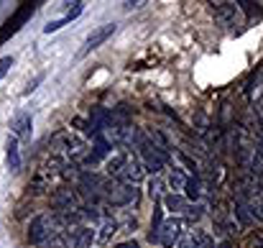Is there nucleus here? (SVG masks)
<instances>
[{
    "instance_id": "4",
    "label": "nucleus",
    "mask_w": 263,
    "mask_h": 248,
    "mask_svg": "<svg viewBox=\"0 0 263 248\" xmlns=\"http://www.w3.org/2000/svg\"><path fill=\"white\" fill-rule=\"evenodd\" d=\"M212 15H215L217 26H222L228 31L240 26V5L238 3H215L212 5Z\"/></svg>"
},
{
    "instance_id": "24",
    "label": "nucleus",
    "mask_w": 263,
    "mask_h": 248,
    "mask_svg": "<svg viewBox=\"0 0 263 248\" xmlns=\"http://www.w3.org/2000/svg\"><path fill=\"white\" fill-rule=\"evenodd\" d=\"M176 156H179V159H181V164L186 166V169H189V171H194V176H199V166H197V162H194V159H192V156H189V154H184V151H179V154H176Z\"/></svg>"
},
{
    "instance_id": "9",
    "label": "nucleus",
    "mask_w": 263,
    "mask_h": 248,
    "mask_svg": "<svg viewBox=\"0 0 263 248\" xmlns=\"http://www.w3.org/2000/svg\"><path fill=\"white\" fill-rule=\"evenodd\" d=\"M31 126H33L31 113H18V115L13 118V123H10V133H13V138H18V141H28V138H31Z\"/></svg>"
},
{
    "instance_id": "10",
    "label": "nucleus",
    "mask_w": 263,
    "mask_h": 248,
    "mask_svg": "<svg viewBox=\"0 0 263 248\" xmlns=\"http://www.w3.org/2000/svg\"><path fill=\"white\" fill-rule=\"evenodd\" d=\"M85 10V3H72V8L62 15V18H57V21H49L46 26H44V33H54V31H59V28H64L67 23H72L80 13Z\"/></svg>"
},
{
    "instance_id": "26",
    "label": "nucleus",
    "mask_w": 263,
    "mask_h": 248,
    "mask_svg": "<svg viewBox=\"0 0 263 248\" xmlns=\"http://www.w3.org/2000/svg\"><path fill=\"white\" fill-rule=\"evenodd\" d=\"M10 67H13V57H3V59H0V80L8 75Z\"/></svg>"
},
{
    "instance_id": "29",
    "label": "nucleus",
    "mask_w": 263,
    "mask_h": 248,
    "mask_svg": "<svg viewBox=\"0 0 263 248\" xmlns=\"http://www.w3.org/2000/svg\"><path fill=\"white\" fill-rule=\"evenodd\" d=\"M115 248H138V243L136 241H125V243H118Z\"/></svg>"
},
{
    "instance_id": "20",
    "label": "nucleus",
    "mask_w": 263,
    "mask_h": 248,
    "mask_svg": "<svg viewBox=\"0 0 263 248\" xmlns=\"http://www.w3.org/2000/svg\"><path fill=\"white\" fill-rule=\"evenodd\" d=\"M186 179H189V176H184V171H181L179 166H174V169L169 171V187H172V189H176V192H179V189H184Z\"/></svg>"
},
{
    "instance_id": "2",
    "label": "nucleus",
    "mask_w": 263,
    "mask_h": 248,
    "mask_svg": "<svg viewBox=\"0 0 263 248\" xmlns=\"http://www.w3.org/2000/svg\"><path fill=\"white\" fill-rule=\"evenodd\" d=\"M102 192H105V200L112 205V207H125V205H133L138 202V189L133 184H125L120 179H110L102 184Z\"/></svg>"
},
{
    "instance_id": "22",
    "label": "nucleus",
    "mask_w": 263,
    "mask_h": 248,
    "mask_svg": "<svg viewBox=\"0 0 263 248\" xmlns=\"http://www.w3.org/2000/svg\"><path fill=\"white\" fill-rule=\"evenodd\" d=\"M243 202H246V200H243ZM246 205H248L251 218H253V220H258V223H263V200H248Z\"/></svg>"
},
{
    "instance_id": "16",
    "label": "nucleus",
    "mask_w": 263,
    "mask_h": 248,
    "mask_svg": "<svg viewBox=\"0 0 263 248\" xmlns=\"http://www.w3.org/2000/svg\"><path fill=\"white\" fill-rule=\"evenodd\" d=\"M204 210H207V205H204V202H186V207H184V212H181V215H184V220H186V223H192V225H194V223H199V220L204 218Z\"/></svg>"
},
{
    "instance_id": "7",
    "label": "nucleus",
    "mask_w": 263,
    "mask_h": 248,
    "mask_svg": "<svg viewBox=\"0 0 263 248\" xmlns=\"http://www.w3.org/2000/svg\"><path fill=\"white\" fill-rule=\"evenodd\" d=\"M143 176H146V166H143V162L138 159V154H128L125 166H123V174H120V182H125V184H133V187H136Z\"/></svg>"
},
{
    "instance_id": "30",
    "label": "nucleus",
    "mask_w": 263,
    "mask_h": 248,
    "mask_svg": "<svg viewBox=\"0 0 263 248\" xmlns=\"http://www.w3.org/2000/svg\"><path fill=\"white\" fill-rule=\"evenodd\" d=\"M125 5V10H130V8H141V5H146V3H123Z\"/></svg>"
},
{
    "instance_id": "19",
    "label": "nucleus",
    "mask_w": 263,
    "mask_h": 248,
    "mask_svg": "<svg viewBox=\"0 0 263 248\" xmlns=\"http://www.w3.org/2000/svg\"><path fill=\"white\" fill-rule=\"evenodd\" d=\"M164 187H166V184H164V182H161L159 176H154V179L148 182V197H151L154 202L164 200V197H166V194H164Z\"/></svg>"
},
{
    "instance_id": "6",
    "label": "nucleus",
    "mask_w": 263,
    "mask_h": 248,
    "mask_svg": "<svg viewBox=\"0 0 263 248\" xmlns=\"http://www.w3.org/2000/svg\"><path fill=\"white\" fill-rule=\"evenodd\" d=\"M54 207H57V218H69L80 210V194L74 189H59L54 194Z\"/></svg>"
},
{
    "instance_id": "14",
    "label": "nucleus",
    "mask_w": 263,
    "mask_h": 248,
    "mask_svg": "<svg viewBox=\"0 0 263 248\" xmlns=\"http://www.w3.org/2000/svg\"><path fill=\"white\" fill-rule=\"evenodd\" d=\"M202 192H204V184L199 176H189L186 184H184V197L186 202H202Z\"/></svg>"
},
{
    "instance_id": "28",
    "label": "nucleus",
    "mask_w": 263,
    "mask_h": 248,
    "mask_svg": "<svg viewBox=\"0 0 263 248\" xmlns=\"http://www.w3.org/2000/svg\"><path fill=\"white\" fill-rule=\"evenodd\" d=\"M251 246H253V248H263V236H256V238L251 241Z\"/></svg>"
},
{
    "instance_id": "27",
    "label": "nucleus",
    "mask_w": 263,
    "mask_h": 248,
    "mask_svg": "<svg viewBox=\"0 0 263 248\" xmlns=\"http://www.w3.org/2000/svg\"><path fill=\"white\" fill-rule=\"evenodd\" d=\"M39 82H44V75H39V77H36V80H33V82L28 84V87H26V90H23V95H31V92H33V90H36V84Z\"/></svg>"
},
{
    "instance_id": "15",
    "label": "nucleus",
    "mask_w": 263,
    "mask_h": 248,
    "mask_svg": "<svg viewBox=\"0 0 263 248\" xmlns=\"http://www.w3.org/2000/svg\"><path fill=\"white\" fill-rule=\"evenodd\" d=\"M5 162L10 171H18L21 169V149H18V138H8V146H5Z\"/></svg>"
},
{
    "instance_id": "12",
    "label": "nucleus",
    "mask_w": 263,
    "mask_h": 248,
    "mask_svg": "<svg viewBox=\"0 0 263 248\" xmlns=\"http://www.w3.org/2000/svg\"><path fill=\"white\" fill-rule=\"evenodd\" d=\"M230 215H233V220H235L238 228H251V225H253V218H251V212H248V205H246L240 197L233 200V210H230Z\"/></svg>"
},
{
    "instance_id": "25",
    "label": "nucleus",
    "mask_w": 263,
    "mask_h": 248,
    "mask_svg": "<svg viewBox=\"0 0 263 248\" xmlns=\"http://www.w3.org/2000/svg\"><path fill=\"white\" fill-rule=\"evenodd\" d=\"M179 248H197V241H194V233H184L181 241L176 243Z\"/></svg>"
},
{
    "instance_id": "21",
    "label": "nucleus",
    "mask_w": 263,
    "mask_h": 248,
    "mask_svg": "<svg viewBox=\"0 0 263 248\" xmlns=\"http://www.w3.org/2000/svg\"><path fill=\"white\" fill-rule=\"evenodd\" d=\"M41 248H72L69 243V236H67V231H62V233H57L51 241H46Z\"/></svg>"
},
{
    "instance_id": "13",
    "label": "nucleus",
    "mask_w": 263,
    "mask_h": 248,
    "mask_svg": "<svg viewBox=\"0 0 263 248\" xmlns=\"http://www.w3.org/2000/svg\"><path fill=\"white\" fill-rule=\"evenodd\" d=\"M125 159H128V151H118V154L107 156V159H105V171H107V176H112V179H120V174H123V166H125Z\"/></svg>"
},
{
    "instance_id": "8",
    "label": "nucleus",
    "mask_w": 263,
    "mask_h": 248,
    "mask_svg": "<svg viewBox=\"0 0 263 248\" xmlns=\"http://www.w3.org/2000/svg\"><path fill=\"white\" fill-rule=\"evenodd\" d=\"M67 236H69L72 248H92V243L97 241V233L89 225H74L72 231H67Z\"/></svg>"
},
{
    "instance_id": "18",
    "label": "nucleus",
    "mask_w": 263,
    "mask_h": 248,
    "mask_svg": "<svg viewBox=\"0 0 263 248\" xmlns=\"http://www.w3.org/2000/svg\"><path fill=\"white\" fill-rule=\"evenodd\" d=\"M164 205H166V210H172V212H184L186 197H184L181 192H169V194L164 197Z\"/></svg>"
},
{
    "instance_id": "3",
    "label": "nucleus",
    "mask_w": 263,
    "mask_h": 248,
    "mask_svg": "<svg viewBox=\"0 0 263 248\" xmlns=\"http://www.w3.org/2000/svg\"><path fill=\"white\" fill-rule=\"evenodd\" d=\"M184 236V220L181 218H166L156 233V243H161L164 248H172L174 243L181 241Z\"/></svg>"
},
{
    "instance_id": "5",
    "label": "nucleus",
    "mask_w": 263,
    "mask_h": 248,
    "mask_svg": "<svg viewBox=\"0 0 263 248\" xmlns=\"http://www.w3.org/2000/svg\"><path fill=\"white\" fill-rule=\"evenodd\" d=\"M118 31V23H105V26H100V28H95L92 33H89L87 39H85V44H82V49L77 51V59H82V57H87L89 51H95V49H100L112 33Z\"/></svg>"
},
{
    "instance_id": "17",
    "label": "nucleus",
    "mask_w": 263,
    "mask_h": 248,
    "mask_svg": "<svg viewBox=\"0 0 263 248\" xmlns=\"http://www.w3.org/2000/svg\"><path fill=\"white\" fill-rule=\"evenodd\" d=\"M118 228H120V223L118 220H112V218H102L100 220V233H97V241H110L115 233H118Z\"/></svg>"
},
{
    "instance_id": "31",
    "label": "nucleus",
    "mask_w": 263,
    "mask_h": 248,
    "mask_svg": "<svg viewBox=\"0 0 263 248\" xmlns=\"http://www.w3.org/2000/svg\"><path fill=\"white\" fill-rule=\"evenodd\" d=\"M217 248H233V243H230V241L225 238V241H222V243H220V246H217Z\"/></svg>"
},
{
    "instance_id": "1",
    "label": "nucleus",
    "mask_w": 263,
    "mask_h": 248,
    "mask_svg": "<svg viewBox=\"0 0 263 248\" xmlns=\"http://www.w3.org/2000/svg\"><path fill=\"white\" fill-rule=\"evenodd\" d=\"M59 225H62V223H59L57 215H49V212L36 215V218L31 220V225H28V243L36 246V248H41L46 241H51L57 233H62Z\"/></svg>"
},
{
    "instance_id": "23",
    "label": "nucleus",
    "mask_w": 263,
    "mask_h": 248,
    "mask_svg": "<svg viewBox=\"0 0 263 248\" xmlns=\"http://www.w3.org/2000/svg\"><path fill=\"white\" fill-rule=\"evenodd\" d=\"M194 241H197V248H217L210 233H194Z\"/></svg>"
},
{
    "instance_id": "11",
    "label": "nucleus",
    "mask_w": 263,
    "mask_h": 248,
    "mask_svg": "<svg viewBox=\"0 0 263 248\" xmlns=\"http://www.w3.org/2000/svg\"><path fill=\"white\" fill-rule=\"evenodd\" d=\"M243 169H248V174L251 176H256V179H263V151L253 144V149L248 151V156H246V162H243Z\"/></svg>"
}]
</instances>
